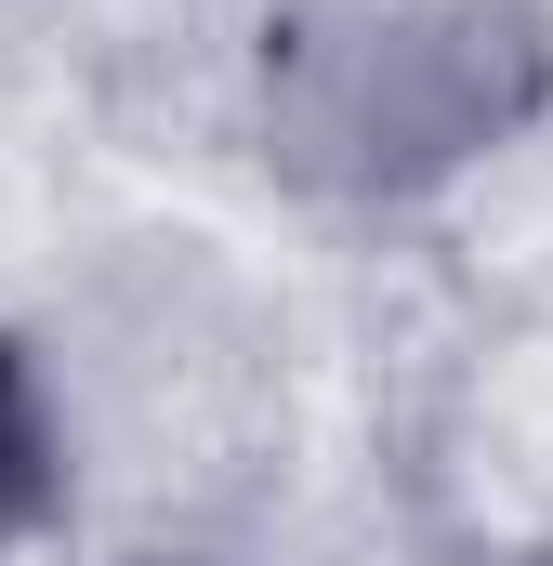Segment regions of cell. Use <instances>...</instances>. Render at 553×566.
<instances>
[{"instance_id": "obj_1", "label": "cell", "mask_w": 553, "mask_h": 566, "mask_svg": "<svg viewBox=\"0 0 553 566\" xmlns=\"http://www.w3.org/2000/svg\"><path fill=\"white\" fill-rule=\"evenodd\" d=\"M53 514H66V422L40 396V356L0 329V554L40 541Z\"/></svg>"}]
</instances>
